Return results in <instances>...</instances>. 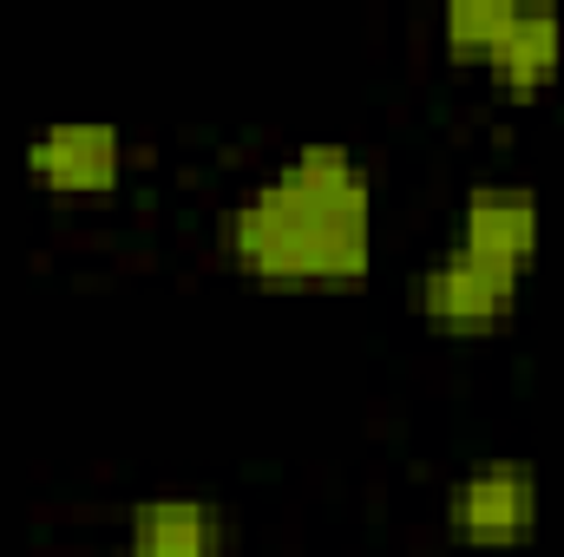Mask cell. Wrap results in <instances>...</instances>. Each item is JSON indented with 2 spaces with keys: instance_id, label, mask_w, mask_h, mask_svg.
Here are the masks:
<instances>
[{
  "instance_id": "cell-7",
  "label": "cell",
  "mask_w": 564,
  "mask_h": 557,
  "mask_svg": "<svg viewBox=\"0 0 564 557\" xmlns=\"http://www.w3.org/2000/svg\"><path fill=\"white\" fill-rule=\"evenodd\" d=\"M558 73H564V7H552V0H519L512 40H506L492 79L512 99H539V92L558 86Z\"/></svg>"
},
{
  "instance_id": "cell-1",
  "label": "cell",
  "mask_w": 564,
  "mask_h": 557,
  "mask_svg": "<svg viewBox=\"0 0 564 557\" xmlns=\"http://www.w3.org/2000/svg\"><path fill=\"white\" fill-rule=\"evenodd\" d=\"M217 250L270 295H355L375 276V171L341 139L295 144L250 177L217 223Z\"/></svg>"
},
{
  "instance_id": "cell-4",
  "label": "cell",
  "mask_w": 564,
  "mask_h": 557,
  "mask_svg": "<svg viewBox=\"0 0 564 557\" xmlns=\"http://www.w3.org/2000/svg\"><path fill=\"white\" fill-rule=\"evenodd\" d=\"M20 171L46 197H112L126 184V132L112 119H53L20 144Z\"/></svg>"
},
{
  "instance_id": "cell-8",
  "label": "cell",
  "mask_w": 564,
  "mask_h": 557,
  "mask_svg": "<svg viewBox=\"0 0 564 557\" xmlns=\"http://www.w3.org/2000/svg\"><path fill=\"white\" fill-rule=\"evenodd\" d=\"M512 20H519V0H446L440 7V46L453 66L492 73L506 40H512Z\"/></svg>"
},
{
  "instance_id": "cell-3",
  "label": "cell",
  "mask_w": 564,
  "mask_h": 557,
  "mask_svg": "<svg viewBox=\"0 0 564 557\" xmlns=\"http://www.w3.org/2000/svg\"><path fill=\"white\" fill-rule=\"evenodd\" d=\"M519 302H525V276H512L459 243H440L414 276V315L440 341H492L519 321Z\"/></svg>"
},
{
  "instance_id": "cell-6",
  "label": "cell",
  "mask_w": 564,
  "mask_h": 557,
  "mask_svg": "<svg viewBox=\"0 0 564 557\" xmlns=\"http://www.w3.org/2000/svg\"><path fill=\"white\" fill-rule=\"evenodd\" d=\"M126 557H230V512L197 492H151L126 505Z\"/></svg>"
},
{
  "instance_id": "cell-2",
  "label": "cell",
  "mask_w": 564,
  "mask_h": 557,
  "mask_svg": "<svg viewBox=\"0 0 564 557\" xmlns=\"http://www.w3.org/2000/svg\"><path fill=\"white\" fill-rule=\"evenodd\" d=\"M440 525L459 551L479 557H506L525 551L545 525V485H539V466L519 459V452H486L473 466L453 472L446 499H440Z\"/></svg>"
},
{
  "instance_id": "cell-5",
  "label": "cell",
  "mask_w": 564,
  "mask_h": 557,
  "mask_svg": "<svg viewBox=\"0 0 564 557\" xmlns=\"http://www.w3.org/2000/svg\"><path fill=\"white\" fill-rule=\"evenodd\" d=\"M446 243H459V250H473V256L532 282L539 243H545V197L532 184H519V177H479V184H466Z\"/></svg>"
}]
</instances>
